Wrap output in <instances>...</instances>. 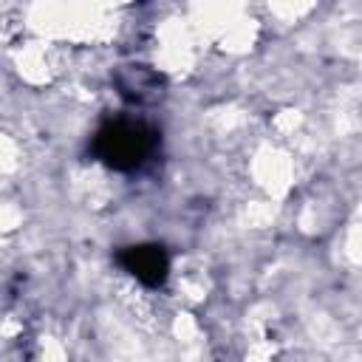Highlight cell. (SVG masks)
<instances>
[{"label":"cell","instance_id":"6da1fadb","mask_svg":"<svg viewBox=\"0 0 362 362\" xmlns=\"http://www.w3.org/2000/svg\"><path fill=\"white\" fill-rule=\"evenodd\" d=\"M133 269H136V274L144 277V280H158L161 272H164V260H161L158 252H136Z\"/></svg>","mask_w":362,"mask_h":362}]
</instances>
